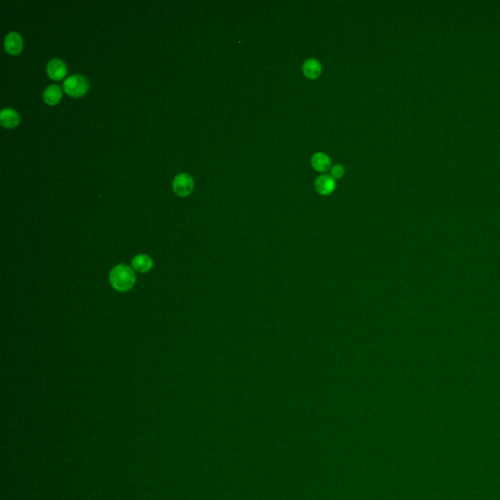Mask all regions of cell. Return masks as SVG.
<instances>
[{"instance_id":"6da1fadb","label":"cell","mask_w":500,"mask_h":500,"mask_svg":"<svg viewBox=\"0 0 500 500\" xmlns=\"http://www.w3.org/2000/svg\"><path fill=\"white\" fill-rule=\"evenodd\" d=\"M110 281L117 291H128L135 283V274L129 266L118 265L111 272Z\"/></svg>"},{"instance_id":"7a4b0ae2","label":"cell","mask_w":500,"mask_h":500,"mask_svg":"<svg viewBox=\"0 0 500 500\" xmlns=\"http://www.w3.org/2000/svg\"><path fill=\"white\" fill-rule=\"evenodd\" d=\"M64 90L71 97H81L88 90L87 79L79 74L69 76L64 81Z\"/></svg>"},{"instance_id":"3957f363","label":"cell","mask_w":500,"mask_h":500,"mask_svg":"<svg viewBox=\"0 0 500 500\" xmlns=\"http://www.w3.org/2000/svg\"><path fill=\"white\" fill-rule=\"evenodd\" d=\"M173 191L179 197H187L194 189V180L187 173L178 174L173 180Z\"/></svg>"},{"instance_id":"277c9868","label":"cell","mask_w":500,"mask_h":500,"mask_svg":"<svg viewBox=\"0 0 500 500\" xmlns=\"http://www.w3.org/2000/svg\"><path fill=\"white\" fill-rule=\"evenodd\" d=\"M23 46V38L18 32L13 31L6 35L4 40V47L5 50L11 55H18L19 53H21Z\"/></svg>"},{"instance_id":"5b68a950","label":"cell","mask_w":500,"mask_h":500,"mask_svg":"<svg viewBox=\"0 0 500 500\" xmlns=\"http://www.w3.org/2000/svg\"><path fill=\"white\" fill-rule=\"evenodd\" d=\"M336 187V183L334 177L328 175H322L318 178L315 182L316 191L322 196L330 195Z\"/></svg>"},{"instance_id":"8992f818","label":"cell","mask_w":500,"mask_h":500,"mask_svg":"<svg viewBox=\"0 0 500 500\" xmlns=\"http://www.w3.org/2000/svg\"><path fill=\"white\" fill-rule=\"evenodd\" d=\"M47 73L54 80H60L67 73V66L60 59H53L47 64Z\"/></svg>"},{"instance_id":"52a82bcc","label":"cell","mask_w":500,"mask_h":500,"mask_svg":"<svg viewBox=\"0 0 500 500\" xmlns=\"http://www.w3.org/2000/svg\"><path fill=\"white\" fill-rule=\"evenodd\" d=\"M0 122L6 128H14L20 123V116L15 110L6 108L0 113Z\"/></svg>"},{"instance_id":"ba28073f","label":"cell","mask_w":500,"mask_h":500,"mask_svg":"<svg viewBox=\"0 0 500 500\" xmlns=\"http://www.w3.org/2000/svg\"><path fill=\"white\" fill-rule=\"evenodd\" d=\"M304 75L309 79H316L322 73V65L317 59H309L303 64Z\"/></svg>"},{"instance_id":"9c48e42d","label":"cell","mask_w":500,"mask_h":500,"mask_svg":"<svg viewBox=\"0 0 500 500\" xmlns=\"http://www.w3.org/2000/svg\"><path fill=\"white\" fill-rule=\"evenodd\" d=\"M312 165L319 172H326L330 166L331 161L329 156L323 153H317L312 157Z\"/></svg>"},{"instance_id":"30bf717a","label":"cell","mask_w":500,"mask_h":500,"mask_svg":"<svg viewBox=\"0 0 500 500\" xmlns=\"http://www.w3.org/2000/svg\"><path fill=\"white\" fill-rule=\"evenodd\" d=\"M43 98L46 104L56 105L62 98V89L58 85L52 84L45 89Z\"/></svg>"},{"instance_id":"8fae6325","label":"cell","mask_w":500,"mask_h":500,"mask_svg":"<svg viewBox=\"0 0 500 500\" xmlns=\"http://www.w3.org/2000/svg\"><path fill=\"white\" fill-rule=\"evenodd\" d=\"M133 268L136 271L141 272V273H146L150 271L153 267V260L151 257L145 254L137 255L135 258L132 260Z\"/></svg>"},{"instance_id":"7c38bea8","label":"cell","mask_w":500,"mask_h":500,"mask_svg":"<svg viewBox=\"0 0 500 500\" xmlns=\"http://www.w3.org/2000/svg\"><path fill=\"white\" fill-rule=\"evenodd\" d=\"M331 175L334 178H341L344 175V168L340 164H336L331 168Z\"/></svg>"}]
</instances>
